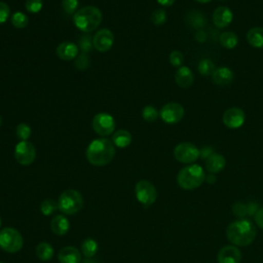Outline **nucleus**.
<instances>
[{"mask_svg": "<svg viewBox=\"0 0 263 263\" xmlns=\"http://www.w3.org/2000/svg\"><path fill=\"white\" fill-rule=\"evenodd\" d=\"M247 206H248V216H254L256 214V212L258 211V209H259L258 203L255 202V201L248 202Z\"/></svg>", "mask_w": 263, "mask_h": 263, "instance_id": "nucleus-41", "label": "nucleus"}, {"mask_svg": "<svg viewBox=\"0 0 263 263\" xmlns=\"http://www.w3.org/2000/svg\"><path fill=\"white\" fill-rule=\"evenodd\" d=\"M220 43L223 47L227 49L234 48L238 43V37L234 32L231 31H225L220 35Z\"/></svg>", "mask_w": 263, "mask_h": 263, "instance_id": "nucleus-24", "label": "nucleus"}, {"mask_svg": "<svg viewBox=\"0 0 263 263\" xmlns=\"http://www.w3.org/2000/svg\"><path fill=\"white\" fill-rule=\"evenodd\" d=\"M14 157L22 165L33 163L36 158V149L29 141H20L14 148Z\"/></svg>", "mask_w": 263, "mask_h": 263, "instance_id": "nucleus-10", "label": "nucleus"}, {"mask_svg": "<svg viewBox=\"0 0 263 263\" xmlns=\"http://www.w3.org/2000/svg\"><path fill=\"white\" fill-rule=\"evenodd\" d=\"M216 67H215V64L213 63L212 60L210 59H203L201 60L198 65H197V70L198 72L203 75V76H209V75H212L215 71Z\"/></svg>", "mask_w": 263, "mask_h": 263, "instance_id": "nucleus-28", "label": "nucleus"}, {"mask_svg": "<svg viewBox=\"0 0 263 263\" xmlns=\"http://www.w3.org/2000/svg\"><path fill=\"white\" fill-rule=\"evenodd\" d=\"M214 153V150L206 146V147H203L201 150H199V156L202 158V159H206L209 156H211L212 154Z\"/></svg>", "mask_w": 263, "mask_h": 263, "instance_id": "nucleus-42", "label": "nucleus"}, {"mask_svg": "<svg viewBox=\"0 0 263 263\" xmlns=\"http://www.w3.org/2000/svg\"><path fill=\"white\" fill-rule=\"evenodd\" d=\"M0 263H3V262H0Z\"/></svg>", "mask_w": 263, "mask_h": 263, "instance_id": "nucleus-48", "label": "nucleus"}, {"mask_svg": "<svg viewBox=\"0 0 263 263\" xmlns=\"http://www.w3.org/2000/svg\"><path fill=\"white\" fill-rule=\"evenodd\" d=\"M115 156V146L107 138L92 140L86 148V158L96 166H103L112 161Z\"/></svg>", "mask_w": 263, "mask_h": 263, "instance_id": "nucleus-2", "label": "nucleus"}, {"mask_svg": "<svg viewBox=\"0 0 263 263\" xmlns=\"http://www.w3.org/2000/svg\"><path fill=\"white\" fill-rule=\"evenodd\" d=\"M50 228L57 235H64L70 229L69 220L64 215H57L51 219Z\"/></svg>", "mask_w": 263, "mask_h": 263, "instance_id": "nucleus-21", "label": "nucleus"}, {"mask_svg": "<svg viewBox=\"0 0 263 263\" xmlns=\"http://www.w3.org/2000/svg\"><path fill=\"white\" fill-rule=\"evenodd\" d=\"M241 261V252L240 250L233 245H228L220 249L217 255L218 263H240Z\"/></svg>", "mask_w": 263, "mask_h": 263, "instance_id": "nucleus-14", "label": "nucleus"}, {"mask_svg": "<svg viewBox=\"0 0 263 263\" xmlns=\"http://www.w3.org/2000/svg\"><path fill=\"white\" fill-rule=\"evenodd\" d=\"M212 20L217 28L223 29L231 24L233 20V13L227 6H218L213 12Z\"/></svg>", "mask_w": 263, "mask_h": 263, "instance_id": "nucleus-15", "label": "nucleus"}, {"mask_svg": "<svg viewBox=\"0 0 263 263\" xmlns=\"http://www.w3.org/2000/svg\"><path fill=\"white\" fill-rule=\"evenodd\" d=\"M103 14L96 6H84L73 14V22L77 29L84 33L95 31L101 24Z\"/></svg>", "mask_w": 263, "mask_h": 263, "instance_id": "nucleus-3", "label": "nucleus"}, {"mask_svg": "<svg viewBox=\"0 0 263 263\" xmlns=\"http://www.w3.org/2000/svg\"><path fill=\"white\" fill-rule=\"evenodd\" d=\"M111 141L114 146L118 148H125L132 143V135L126 129H118L113 133Z\"/></svg>", "mask_w": 263, "mask_h": 263, "instance_id": "nucleus-23", "label": "nucleus"}, {"mask_svg": "<svg viewBox=\"0 0 263 263\" xmlns=\"http://www.w3.org/2000/svg\"><path fill=\"white\" fill-rule=\"evenodd\" d=\"M90 36H82V38L80 39L79 41V44H80V47L81 49L85 52V51H88L90 46H91V43H90Z\"/></svg>", "mask_w": 263, "mask_h": 263, "instance_id": "nucleus-39", "label": "nucleus"}, {"mask_svg": "<svg viewBox=\"0 0 263 263\" xmlns=\"http://www.w3.org/2000/svg\"><path fill=\"white\" fill-rule=\"evenodd\" d=\"M15 134L21 141H28L31 136V127L25 122L18 123L15 128Z\"/></svg>", "mask_w": 263, "mask_h": 263, "instance_id": "nucleus-31", "label": "nucleus"}, {"mask_svg": "<svg viewBox=\"0 0 263 263\" xmlns=\"http://www.w3.org/2000/svg\"><path fill=\"white\" fill-rule=\"evenodd\" d=\"M58 259L61 263H79L81 260V254L77 248L67 246L59 252Z\"/></svg>", "mask_w": 263, "mask_h": 263, "instance_id": "nucleus-19", "label": "nucleus"}, {"mask_svg": "<svg viewBox=\"0 0 263 263\" xmlns=\"http://www.w3.org/2000/svg\"><path fill=\"white\" fill-rule=\"evenodd\" d=\"M57 210H59L58 202L50 198L43 200L40 204V211L44 216H49V215L53 214Z\"/></svg>", "mask_w": 263, "mask_h": 263, "instance_id": "nucleus-29", "label": "nucleus"}, {"mask_svg": "<svg viewBox=\"0 0 263 263\" xmlns=\"http://www.w3.org/2000/svg\"><path fill=\"white\" fill-rule=\"evenodd\" d=\"M9 16H10L9 6L5 2L0 1V25L5 23Z\"/></svg>", "mask_w": 263, "mask_h": 263, "instance_id": "nucleus-38", "label": "nucleus"}, {"mask_svg": "<svg viewBox=\"0 0 263 263\" xmlns=\"http://www.w3.org/2000/svg\"><path fill=\"white\" fill-rule=\"evenodd\" d=\"M195 1L198 3H208V2H211L212 0H195Z\"/></svg>", "mask_w": 263, "mask_h": 263, "instance_id": "nucleus-45", "label": "nucleus"}, {"mask_svg": "<svg viewBox=\"0 0 263 263\" xmlns=\"http://www.w3.org/2000/svg\"><path fill=\"white\" fill-rule=\"evenodd\" d=\"M248 43L255 48H263V28L254 27L247 32Z\"/></svg>", "mask_w": 263, "mask_h": 263, "instance_id": "nucleus-22", "label": "nucleus"}, {"mask_svg": "<svg viewBox=\"0 0 263 263\" xmlns=\"http://www.w3.org/2000/svg\"><path fill=\"white\" fill-rule=\"evenodd\" d=\"M226 160L223 155L219 153H213L205 159V168L211 174H218L225 167Z\"/></svg>", "mask_w": 263, "mask_h": 263, "instance_id": "nucleus-20", "label": "nucleus"}, {"mask_svg": "<svg viewBox=\"0 0 263 263\" xmlns=\"http://www.w3.org/2000/svg\"><path fill=\"white\" fill-rule=\"evenodd\" d=\"M257 235L255 224L248 219H237L231 222L226 229L227 239L236 247L251 245Z\"/></svg>", "mask_w": 263, "mask_h": 263, "instance_id": "nucleus-1", "label": "nucleus"}, {"mask_svg": "<svg viewBox=\"0 0 263 263\" xmlns=\"http://www.w3.org/2000/svg\"><path fill=\"white\" fill-rule=\"evenodd\" d=\"M136 197L140 203L145 208L153 204L157 198V191L155 186L148 180H141L136 184Z\"/></svg>", "mask_w": 263, "mask_h": 263, "instance_id": "nucleus-7", "label": "nucleus"}, {"mask_svg": "<svg viewBox=\"0 0 263 263\" xmlns=\"http://www.w3.org/2000/svg\"><path fill=\"white\" fill-rule=\"evenodd\" d=\"M174 156L181 163L192 164L199 157V149L190 142H182L175 147Z\"/></svg>", "mask_w": 263, "mask_h": 263, "instance_id": "nucleus-8", "label": "nucleus"}, {"mask_svg": "<svg viewBox=\"0 0 263 263\" xmlns=\"http://www.w3.org/2000/svg\"><path fill=\"white\" fill-rule=\"evenodd\" d=\"M57 55L63 61H72L78 55V46L71 41H65L58 45Z\"/></svg>", "mask_w": 263, "mask_h": 263, "instance_id": "nucleus-17", "label": "nucleus"}, {"mask_svg": "<svg viewBox=\"0 0 263 263\" xmlns=\"http://www.w3.org/2000/svg\"><path fill=\"white\" fill-rule=\"evenodd\" d=\"M115 127L116 122L114 117L109 113H98L92 119V128L99 136H109L114 133Z\"/></svg>", "mask_w": 263, "mask_h": 263, "instance_id": "nucleus-9", "label": "nucleus"}, {"mask_svg": "<svg viewBox=\"0 0 263 263\" xmlns=\"http://www.w3.org/2000/svg\"><path fill=\"white\" fill-rule=\"evenodd\" d=\"M1 125H2V117L0 115V127H1Z\"/></svg>", "mask_w": 263, "mask_h": 263, "instance_id": "nucleus-46", "label": "nucleus"}, {"mask_svg": "<svg viewBox=\"0 0 263 263\" xmlns=\"http://www.w3.org/2000/svg\"><path fill=\"white\" fill-rule=\"evenodd\" d=\"M81 251H82V254L86 257V258H91L93 257L97 252H98V243L95 239L92 238H86L82 241V245H81Z\"/></svg>", "mask_w": 263, "mask_h": 263, "instance_id": "nucleus-26", "label": "nucleus"}, {"mask_svg": "<svg viewBox=\"0 0 263 263\" xmlns=\"http://www.w3.org/2000/svg\"><path fill=\"white\" fill-rule=\"evenodd\" d=\"M205 181L209 183V184H214L216 182V177H215V174H209L205 176Z\"/></svg>", "mask_w": 263, "mask_h": 263, "instance_id": "nucleus-44", "label": "nucleus"}, {"mask_svg": "<svg viewBox=\"0 0 263 263\" xmlns=\"http://www.w3.org/2000/svg\"><path fill=\"white\" fill-rule=\"evenodd\" d=\"M170 63L174 67H181L184 63V55L180 50H173L168 57Z\"/></svg>", "mask_w": 263, "mask_h": 263, "instance_id": "nucleus-34", "label": "nucleus"}, {"mask_svg": "<svg viewBox=\"0 0 263 263\" xmlns=\"http://www.w3.org/2000/svg\"><path fill=\"white\" fill-rule=\"evenodd\" d=\"M175 81L180 87L188 88L194 81V75L188 67L181 66L175 74Z\"/></svg>", "mask_w": 263, "mask_h": 263, "instance_id": "nucleus-18", "label": "nucleus"}, {"mask_svg": "<svg viewBox=\"0 0 263 263\" xmlns=\"http://www.w3.org/2000/svg\"><path fill=\"white\" fill-rule=\"evenodd\" d=\"M62 7L68 14L75 13L78 7V0H62Z\"/></svg>", "mask_w": 263, "mask_h": 263, "instance_id": "nucleus-36", "label": "nucleus"}, {"mask_svg": "<svg viewBox=\"0 0 263 263\" xmlns=\"http://www.w3.org/2000/svg\"><path fill=\"white\" fill-rule=\"evenodd\" d=\"M114 43V34L109 29H101L92 36V46L100 52L111 49Z\"/></svg>", "mask_w": 263, "mask_h": 263, "instance_id": "nucleus-13", "label": "nucleus"}, {"mask_svg": "<svg viewBox=\"0 0 263 263\" xmlns=\"http://www.w3.org/2000/svg\"><path fill=\"white\" fill-rule=\"evenodd\" d=\"M160 118L168 124H175L182 120L184 116V108L181 104L170 102L162 106L159 112Z\"/></svg>", "mask_w": 263, "mask_h": 263, "instance_id": "nucleus-11", "label": "nucleus"}, {"mask_svg": "<svg viewBox=\"0 0 263 263\" xmlns=\"http://www.w3.org/2000/svg\"><path fill=\"white\" fill-rule=\"evenodd\" d=\"M246 120V113L241 108L231 107L224 111L222 115V121L225 126L231 129L240 127Z\"/></svg>", "mask_w": 263, "mask_h": 263, "instance_id": "nucleus-12", "label": "nucleus"}, {"mask_svg": "<svg viewBox=\"0 0 263 263\" xmlns=\"http://www.w3.org/2000/svg\"><path fill=\"white\" fill-rule=\"evenodd\" d=\"M254 219H255V223L258 225V227L263 229V206L258 209V211L254 215Z\"/></svg>", "mask_w": 263, "mask_h": 263, "instance_id": "nucleus-40", "label": "nucleus"}, {"mask_svg": "<svg viewBox=\"0 0 263 263\" xmlns=\"http://www.w3.org/2000/svg\"><path fill=\"white\" fill-rule=\"evenodd\" d=\"M10 22L13 27L16 29H24L28 26L29 24V17L26 13L21 12V11H15L11 16H10Z\"/></svg>", "mask_w": 263, "mask_h": 263, "instance_id": "nucleus-27", "label": "nucleus"}, {"mask_svg": "<svg viewBox=\"0 0 263 263\" xmlns=\"http://www.w3.org/2000/svg\"><path fill=\"white\" fill-rule=\"evenodd\" d=\"M158 2V4L162 5V6H171L175 3V0H156Z\"/></svg>", "mask_w": 263, "mask_h": 263, "instance_id": "nucleus-43", "label": "nucleus"}, {"mask_svg": "<svg viewBox=\"0 0 263 263\" xmlns=\"http://www.w3.org/2000/svg\"><path fill=\"white\" fill-rule=\"evenodd\" d=\"M0 227H1V218H0Z\"/></svg>", "mask_w": 263, "mask_h": 263, "instance_id": "nucleus-47", "label": "nucleus"}, {"mask_svg": "<svg viewBox=\"0 0 263 263\" xmlns=\"http://www.w3.org/2000/svg\"><path fill=\"white\" fill-rule=\"evenodd\" d=\"M205 181L203 168L196 163L188 164L181 168L177 175V183L184 190H193Z\"/></svg>", "mask_w": 263, "mask_h": 263, "instance_id": "nucleus-4", "label": "nucleus"}, {"mask_svg": "<svg viewBox=\"0 0 263 263\" xmlns=\"http://www.w3.org/2000/svg\"><path fill=\"white\" fill-rule=\"evenodd\" d=\"M89 65V59L86 55V53H82L80 55H77V59L75 61V66L79 70H85Z\"/></svg>", "mask_w": 263, "mask_h": 263, "instance_id": "nucleus-37", "label": "nucleus"}, {"mask_svg": "<svg viewBox=\"0 0 263 263\" xmlns=\"http://www.w3.org/2000/svg\"><path fill=\"white\" fill-rule=\"evenodd\" d=\"M234 73L228 67H219L216 68L212 74V81L219 86L228 85L233 81Z\"/></svg>", "mask_w": 263, "mask_h": 263, "instance_id": "nucleus-16", "label": "nucleus"}, {"mask_svg": "<svg viewBox=\"0 0 263 263\" xmlns=\"http://www.w3.org/2000/svg\"><path fill=\"white\" fill-rule=\"evenodd\" d=\"M151 21L154 25L156 26H160L162 24L165 23L166 21V13L163 9H156L152 12L151 15Z\"/></svg>", "mask_w": 263, "mask_h": 263, "instance_id": "nucleus-35", "label": "nucleus"}, {"mask_svg": "<svg viewBox=\"0 0 263 263\" xmlns=\"http://www.w3.org/2000/svg\"><path fill=\"white\" fill-rule=\"evenodd\" d=\"M36 255L41 261H48L53 256V248L48 242H40L36 247Z\"/></svg>", "mask_w": 263, "mask_h": 263, "instance_id": "nucleus-25", "label": "nucleus"}, {"mask_svg": "<svg viewBox=\"0 0 263 263\" xmlns=\"http://www.w3.org/2000/svg\"><path fill=\"white\" fill-rule=\"evenodd\" d=\"M22 234L12 227H5L0 230V248L7 253H16L23 248Z\"/></svg>", "mask_w": 263, "mask_h": 263, "instance_id": "nucleus-6", "label": "nucleus"}, {"mask_svg": "<svg viewBox=\"0 0 263 263\" xmlns=\"http://www.w3.org/2000/svg\"><path fill=\"white\" fill-rule=\"evenodd\" d=\"M59 210L66 215H74L81 210L83 205V197L81 193L75 189H67L59 197Z\"/></svg>", "mask_w": 263, "mask_h": 263, "instance_id": "nucleus-5", "label": "nucleus"}, {"mask_svg": "<svg viewBox=\"0 0 263 263\" xmlns=\"http://www.w3.org/2000/svg\"><path fill=\"white\" fill-rule=\"evenodd\" d=\"M43 5L42 0H26L25 7L26 10L30 13H37L41 10Z\"/></svg>", "mask_w": 263, "mask_h": 263, "instance_id": "nucleus-33", "label": "nucleus"}, {"mask_svg": "<svg viewBox=\"0 0 263 263\" xmlns=\"http://www.w3.org/2000/svg\"><path fill=\"white\" fill-rule=\"evenodd\" d=\"M232 213L233 215L238 219H245L246 216H248V206L247 203H243L241 201H236L232 205Z\"/></svg>", "mask_w": 263, "mask_h": 263, "instance_id": "nucleus-32", "label": "nucleus"}, {"mask_svg": "<svg viewBox=\"0 0 263 263\" xmlns=\"http://www.w3.org/2000/svg\"><path fill=\"white\" fill-rule=\"evenodd\" d=\"M159 113L157 111V109L151 105H147L143 108L142 110V117L144 118V120L148 121V122H153L157 119Z\"/></svg>", "mask_w": 263, "mask_h": 263, "instance_id": "nucleus-30", "label": "nucleus"}]
</instances>
